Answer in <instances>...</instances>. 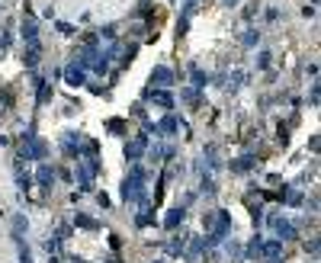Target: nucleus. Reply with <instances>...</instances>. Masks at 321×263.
<instances>
[{
	"mask_svg": "<svg viewBox=\"0 0 321 263\" xmlns=\"http://www.w3.org/2000/svg\"><path fill=\"white\" fill-rule=\"evenodd\" d=\"M270 225L276 228V238H279V241H292V238H296V225H292V221H286L283 215L273 212V215H270Z\"/></svg>",
	"mask_w": 321,
	"mask_h": 263,
	"instance_id": "20e7f679",
	"label": "nucleus"
},
{
	"mask_svg": "<svg viewBox=\"0 0 321 263\" xmlns=\"http://www.w3.org/2000/svg\"><path fill=\"white\" fill-rule=\"evenodd\" d=\"M71 231H74L71 225H61V228H58V241H67V238H71Z\"/></svg>",
	"mask_w": 321,
	"mask_h": 263,
	"instance_id": "a878e982",
	"label": "nucleus"
},
{
	"mask_svg": "<svg viewBox=\"0 0 321 263\" xmlns=\"http://www.w3.org/2000/svg\"><path fill=\"white\" fill-rule=\"evenodd\" d=\"M202 247H206V241H202V238H193V244H190V254H187V260H190V263H196V257L202 254Z\"/></svg>",
	"mask_w": 321,
	"mask_h": 263,
	"instance_id": "a211bd4d",
	"label": "nucleus"
},
{
	"mask_svg": "<svg viewBox=\"0 0 321 263\" xmlns=\"http://www.w3.org/2000/svg\"><path fill=\"white\" fill-rule=\"evenodd\" d=\"M145 148H148V132H141V135H135L132 141H126V160L128 164H138Z\"/></svg>",
	"mask_w": 321,
	"mask_h": 263,
	"instance_id": "7ed1b4c3",
	"label": "nucleus"
},
{
	"mask_svg": "<svg viewBox=\"0 0 321 263\" xmlns=\"http://www.w3.org/2000/svg\"><path fill=\"white\" fill-rule=\"evenodd\" d=\"M109 129H113V135H122V129H126V122H122V119H113V122H109Z\"/></svg>",
	"mask_w": 321,
	"mask_h": 263,
	"instance_id": "bb28decb",
	"label": "nucleus"
},
{
	"mask_svg": "<svg viewBox=\"0 0 321 263\" xmlns=\"http://www.w3.org/2000/svg\"><path fill=\"white\" fill-rule=\"evenodd\" d=\"M97 202H100L103 209H109V196H106V193H97Z\"/></svg>",
	"mask_w": 321,
	"mask_h": 263,
	"instance_id": "7c9ffc66",
	"label": "nucleus"
},
{
	"mask_svg": "<svg viewBox=\"0 0 321 263\" xmlns=\"http://www.w3.org/2000/svg\"><path fill=\"white\" fill-rule=\"evenodd\" d=\"M257 42H260V32H257V29H248L241 36V45H248V49H251V45H257Z\"/></svg>",
	"mask_w": 321,
	"mask_h": 263,
	"instance_id": "aec40b11",
	"label": "nucleus"
},
{
	"mask_svg": "<svg viewBox=\"0 0 321 263\" xmlns=\"http://www.w3.org/2000/svg\"><path fill=\"white\" fill-rule=\"evenodd\" d=\"M193 84H196V90H199V87H206L209 84V74H202L199 67H193Z\"/></svg>",
	"mask_w": 321,
	"mask_h": 263,
	"instance_id": "412c9836",
	"label": "nucleus"
},
{
	"mask_svg": "<svg viewBox=\"0 0 321 263\" xmlns=\"http://www.w3.org/2000/svg\"><path fill=\"white\" fill-rule=\"evenodd\" d=\"M64 80H67L71 87H84V84H87V71H84L80 64H67V67H64Z\"/></svg>",
	"mask_w": 321,
	"mask_h": 263,
	"instance_id": "0eeeda50",
	"label": "nucleus"
},
{
	"mask_svg": "<svg viewBox=\"0 0 321 263\" xmlns=\"http://www.w3.org/2000/svg\"><path fill=\"white\" fill-rule=\"evenodd\" d=\"M225 3H228V6H235V3H238V0H225Z\"/></svg>",
	"mask_w": 321,
	"mask_h": 263,
	"instance_id": "2f4dec72",
	"label": "nucleus"
},
{
	"mask_svg": "<svg viewBox=\"0 0 321 263\" xmlns=\"http://www.w3.org/2000/svg\"><path fill=\"white\" fill-rule=\"evenodd\" d=\"M148 100H154V103L167 106V109H170V106H174V97H170V93L164 90V87H158V90H154V87H151V90H148Z\"/></svg>",
	"mask_w": 321,
	"mask_h": 263,
	"instance_id": "ddd939ff",
	"label": "nucleus"
},
{
	"mask_svg": "<svg viewBox=\"0 0 321 263\" xmlns=\"http://www.w3.org/2000/svg\"><path fill=\"white\" fill-rule=\"evenodd\" d=\"M19 263H32V254H29V247L19 241Z\"/></svg>",
	"mask_w": 321,
	"mask_h": 263,
	"instance_id": "5701e85b",
	"label": "nucleus"
},
{
	"mask_svg": "<svg viewBox=\"0 0 321 263\" xmlns=\"http://www.w3.org/2000/svg\"><path fill=\"white\" fill-rule=\"evenodd\" d=\"M29 186H32V177H29V173H26V177L19 173V190H29Z\"/></svg>",
	"mask_w": 321,
	"mask_h": 263,
	"instance_id": "cd10ccee",
	"label": "nucleus"
},
{
	"mask_svg": "<svg viewBox=\"0 0 321 263\" xmlns=\"http://www.w3.org/2000/svg\"><path fill=\"white\" fill-rule=\"evenodd\" d=\"M23 39H26V45L39 42V23H36V16H32L29 10H26V16H23Z\"/></svg>",
	"mask_w": 321,
	"mask_h": 263,
	"instance_id": "39448f33",
	"label": "nucleus"
},
{
	"mask_svg": "<svg viewBox=\"0 0 321 263\" xmlns=\"http://www.w3.org/2000/svg\"><path fill=\"white\" fill-rule=\"evenodd\" d=\"M151 263H164V260H151Z\"/></svg>",
	"mask_w": 321,
	"mask_h": 263,
	"instance_id": "473e14b6",
	"label": "nucleus"
},
{
	"mask_svg": "<svg viewBox=\"0 0 321 263\" xmlns=\"http://www.w3.org/2000/svg\"><path fill=\"white\" fill-rule=\"evenodd\" d=\"M177 129H180V122H177V116H164L158 125H154V132L158 135H177Z\"/></svg>",
	"mask_w": 321,
	"mask_h": 263,
	"instance_id": "9b49d317",
	"label": "nucleus"
},
{
	"mask_svg": "<svg viewBox=\"0 0 321 263\" xmlns=\"http://www.w3.org/2000/svg\"><path fill=\"white\" fill-rule=\"evenodd\" d=\"M36 87H39V106H45V103L52 100V84H49V80H39V77H36Z\"/></svg>",
	"mask_w": 321,
	"mask_h": 263,
	"instance_id": "2eb2a0df",
	"label": "nucleus"
},
{
	"mask_svg": "<svg viewBox=\"0 0 321 263\" xmlns=\"http://www.w3.org/2000/svg\"><path fill=\"white\" fill-rule=\"evenodd\" d=\"M183 100H190V103H199V90H190V87H187V90H183Z\"/></svg>",
	"mask_w": 321,
	"mask_h": 263,
	"instance_id": "393cba45",
	"label": "nucleus"
},
{
	"mask_svg": "<svg viewBox=\"0 0 321 263\" xmlns=\"http://www.w3.org/2000/svg\"><path fill=\"white\" fill-rule=\"evenodd\" d=\"M254 167H257V158H251V154L231 160V170H235V173H248V170H254Z\"/></svg>",
	"mask_w": 321,
	"mask_h": 263,
	"instance_id": "f8f14e48",
	"label": "nucleus"
},
{
	"mask_svg": "<svg viewBox=\"0 0 321 263\" xmlns=\"http://www.w3.org/2000/svg\"><path fill=\"white\" fill-rule=\"evenodd\" d=\"M58 32H61V36H71L74 26H71V23H58Z\"/></svg>",
	"mask_w": 321,
	"mask_h": 263,
	"instance_id": "c85d7f7f",
	"label": "nucleus"
},
{
	"mask_svg": "<svg viewBox=\"0 0 321 263\" xmlns=\"http://www.w3.org/2000/svg\"><path fill=\"white\" fill-rule=\"evenodd\" d=\"M183 247H187V234L180 231V238H174V244H170V251H174V254H180Z\"/></svg>",
	"mask_w": 321,
	"mask_h": 263,
	"instance_id": "4be33fe9",
	"label": "nucleus"
},
{
	"mask_svg": "<svg viewBox=\"0 0 321 263\" xmlns=\"http://www.w3.org/2000/svg\"><path fill=\"white\" fill-rule=\"evenodd\" d=\"M145 167L132 164V170H128L126 183H122V199L128 202V206H135V202H145Z\"/></svg>",
	"mask_w": 321,
	"mask_h": 263,
	"instance_id": "f257e3e1",
	"label": "nucleus"
},
{
	"mask_svg": "<svg viewBox=\"0 0 321 263\" xmlns=\"http://www.w3.org/2000/svg\"><path fill=\"white\" fill-rule=\"evenodd\" d=\"M183 218H187V206H174V209L167 212V218H164V228H170V231H174V228L180 225Z\"/></svg>",
	"mask_w": 321,
	"mask_h": 263,
	"instance_id": "9d476101",
	"label": "nucleus"
},
{
	"mask_svg": "<svg viewBox=\"0 0 321 263\" xmlns=\"http://www.w3.org/2000/svg\"><path fill=\"white\" fill-rule=\"evenodd\" d=\"M151 84H158V87H174V71L170 67H154L151 71Z\"/></svg>",
	"mask_w": 321,
	"mask_h": 263,
	"instance_id": "6e6552de",
	"label": "nucleus"
},
{
	"mask_svg": "<svg viewBox=\"0 0 321 263\" xmlns=\"http://www.w3.org/2000/svg\"><path fill=\"white\" fill-rule=\"evenodd\" d=\"M257 67H260V71H267V67H270V52H260V58H257Z\"/></svg>",
	"mask_w": 321,
	"mask_h": 263,
	"instance_id": "b1692460",
	"label": "nucleus"
},
{
	"mask_svg": "<svg viewBox=\"0 0 321 263\" xmlns=\"http://www.w3.org/2000/svg\"><path fill=\"white\" fill-rule=\"evenodd\" d=\"M23 61H26V67H36V64H39V42H32L29 49H26Z\"/></svg>",
	"mask_w": 321,
	"mask_h": 263,
	"instance_id": "dca6fc26",
	"label": "nucleus"
},
{
	"mask_svg": "<svg viewBox=\"0 0 321 263\" xmlns=\"http://www.w3.org/2000/svg\"><path fill=\"white\" fill-rule=\"evenodd\" d=\"M26 228H29L26 215H16V218H13V238H16V241H23V231H26Z\"/></svg>",
	"mask_w": 321,
	"mask_h": 263,
	"instance_id": "f3484780",
	"label": "nucleus"
},
{
	"mask_svg": "<svg viewBox=\"0 0 321 263\" xmlns=\"http://www.w3.org/2000/svg\"><path fill=\"white\" fill-rule=\"evenodd\" d=\"M45 154H49V145H45L42 138H36V129H26L23 135V148H19V158H26V160H42Z\"/></svg>",
	"mask_w": 321,
	"mask_h": 263,
	"instance_id": "f03ea898",
	"label": "nucleus"
},
{
	"mask_svg": "<svg viewBox=\"0 0 321 263\" xmlns=\"http://www.w3.org/2000/svg\"><path fill=\"white\" fill-rule=\"evenodd\" d=\"M100 36H106V39H113V36H116V26H103V29H100Z\"/></svg>",
	"mask_w": 321,
	"mask_h": 263,
	"instance_id": "c756f323",
	"label": "nucleus"
},
{
	"mask_svg": "<svg viewBox=\"0 0 321 263\" xmlns=\"http://www.w3.org/2000/svg\"><path fill=\"white\" fill-rule=\"evenodd\" d=\"M74 225H77V228H87V231H100V221L90 218V215H84V212L74 215Z\"/></svg>",
	"mask_w": 321,
	"mask_h": 263,
	"instance_id": "4468645a",
	"label": "nucleus"
},
{
	"mask_svg": "<svg viewBox=\"0 0 321 263\" xmlns=\"http://www.w3.org/2000/svg\"><path fill=\"white\" fill-rule=\"evenodd\" d=\"M260 257L270 260V263H279V257H283V241H267V244H260Z\"/></svg>",
	"mask_w": 321,
	"mask_h": 263,
	"instance_id": "423d86ee",
	"label": "nucleus"
},
{
	"mask_svg": "<svg viewBox=\"0 0 321 263\" xmlns=\"http://www.w3.org/2000/svg\"><path fill=\"white\" fill-rule=\"evenodd\" d=\"M260 244H263L260 238H254V241H251V244H248V251H244V260H254V257H260Z\"/></svg>",
	"mask_w": 321,
	"mask_h": 263,
	"instance_id": "6ab92c4d",
	"label": "nucleus"
},
{
	"mask_svg": "<svg viewBox=\"0 0 321 263\" xmlns=\"http://www.w3.org/2000/svg\"><path fill=\"white\" fill-rule=\"evenodd\" d=\"M55 177H58V173H55V167H49V164H39V170H36V183L39 186H52L55 183Z\"/></svg>",
	"mask_w": 321,
	"mask_h": 263,
	"instance_id": "1a4fd4ad",
	"label": "nucleus"
}]
</instances>
